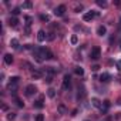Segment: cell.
I'll use <instances>...</instances> for the list:
<instances>
[{
	"label": "cell",
	"instance_id": "cell-1",
	"mask_svg": "<svg viewBox=\"0 0 121 121\" xmlns=\"http://www.w3.org/2000/svg\"><path fill=\"white\" fill-rule=\"evenodd\" d=\"M33 56H34V60H36L37 63H43V61H44V57H43V50H41V47L34 48Z\"/></svg>",
	"mask_w": 121,
	"mask_h": 121
},
{
	"label": "cell",
	"instance_id": "cell-2",
	"mask_svg": "<svg viewBox=\"0 0 121 121\" xmlns=\"http://www.w3.org/2000/svg\"><path fill=\"white\" fill-rule=\"evenodd\" d=\"M90 57H91L93 60H98V58L101 57V50H100V47H98V46H95V47H93V48H91Z\"/></svg>",
	"mask_w": 121,
	"mask_h": 121
},
{
	"label": "cell",
	"instance_id": "cell-3",
	"mask_svg": "<svg viewBox=\"0 0 121 121\" xmlns=\"http://www.w3.org/2000/svg\"><path fill=\"white\" fill-rule=\"evenodd\" d=\"M24 93H26V95H33V94H36L37 93V87L34 86V84H29L27 87H26V90H24Z\"/></svg>",
	"mask_w": 121,
	"mask_h": 121
},
{
	"label": "cell",
	"instance_id": "cell-4",
	"mask_svg": "<svg viewBox=\"0 0 121 121\" xmlns=\"http://www.w3.org/2000/svg\"><path fill=\"white\" fill-rule=\"evenodd\" d=\"M97 14H98L97 12H87V13L83 14V20H84V22H91Z\"/></svg>",
	"mask_w": 121,
	"mask_h": 121
},
{
	"label": "cell",
	"instance_id": "cell-5",
	"mask_svg": "<svg viewBox=\"0 0 121 121\" xmlns=\"http://www.w3.org/2000/svg\"><path fill=\"white\" fill-rule=\"evenodd\" d=\"M70 83H71V77H70V74H66L63 77V90H69L70 88Z\"/></svg>",
	"mask_w": 121,
	"mask_h": 121
},
{
	"label": "cell",
	"instance_id": "cell-6",
	"mask_svg": "<svg viewBox=\"0 0 121 121\" xmlns=\"http://www.w3.org/2000/svg\"><path fill=\"white\" fill-rule=\"evenodd\" d=\"M64 13H66V6H64V4H60L58 7L54 9V14L58 16V17H60V16H64Z\"/></svg>",
	"mask_w": 121,
	"mask_h": 121
},
{
	"label": "cell",
	"instance_id": "cell-7",
	"mask_svg": "<svg viewBox=\"0 0 121 121\" xmlns=\"http://www.w3.org/2000/svg\"><path fill=\"white\" fill-rule=\"evenodd\" d=\"M43 50V57H44V60H51L54 56H53V53L48 50V48H41Z\"/></svg>",
	"mask_w": 121,
	"mask_h": 121
},
{
	"label": "cell",
	"instance_id": "cell-8",
	"mask_svg": "<svg viewBox=\"0 0 121 121\" xmlns=\"http://www.w3.org/2000/svg\"><path fill=\"white\" fill-rule=\"evenodd\" d=\"M46 39H47V33L44 30H39L37 31V40L39 41H44Z\"/></svg>",
	"mask_w": 121,
	"mask_h": 121
},
{
	"label": "cell",
	"instance_id": "cell-9",
	"mask_svg": "<svg viewBox=\"0 0 121 121\" xmlns=\"http://www.w3.org/2000/svg\"><path fill=\"white\" fill-rule=\"evenodd\" d=\"M98 78H100V81H103V83H108V81L111 80V76H110L108 73H103Z\"/></svg>",
	"mask_w": 121,
	"mask_h": 121
},
{
	"label": "cell",
	"instance_id": "cell-10",
	"mask_svg": "<svg viewBox=\"0 0 121 121\" xmlns=\"http://www.w3.org/2000/svg\"><path fill=\"white\" fill-rule=\"evenodd\" d=\"M34 107H36V108H39V110H40V108H43V107H44V97H40L37 101H34Z\"/></svg>",
	"mask_w": 121,
	"mask_h": 121
},
{
	"label": "cell",
	"instance_id": "cell-11",
	"mask_svg": "<svg viewBox=\"0 0 121 121\" xmlns=\"http://www.w3.org/2000/svg\"><path fill=\"white\" fill-rule=\"evenodd\" d=\"M17 24H19V20H17V17L12 16V17L9 19V26H10V27H17Z\"/></svg>",
	"mask_w": 121,
	"mask_h": 121
},
{
	"label": "cell",
	"instance_id": "cell-12",
	"mask_svg": "<svg viewBox=\"0 0 121 121\" xmlns=\"http://www.w3.org/2000/svg\"><path fill=\"white\" fill-rule=\"evenodd\" d=\"M91 104H93V107H95V108H103V104H101V101L98 100V98H91Z\"/></svg>",
	"mask_w": 121,
	"mask_h": 121
},
{
	"label": "cell",
	"instance_id": "cell-13",
	"mask_svg": "<svg viewBox=\"0 0 121 121\" xmlns=\"http://www.w3.org/2000/svg\"><path fill=\"white\" fill-rule=\"evenodd\" d=\"M31 76H33V78L39 80V78H41V77H43V73H41L40 70H33V71H31Z\"/></svg>",
	"mask_w": 121,
	"mask_h": 121
},
{
	"label": "cell",
	"instance_id": "cell-14",
	"mask_svg": "<svg viewBox=\"0 0 121 121\" xmlns=\"http://www.w3.org/2000/svg\"><path fill=\"white\" fill-rule=\"evenodd\" d=\"M4 63H6V64H9V66L13 63V56H12V54H9V53H7V54H4Z\"/></svg>",
	"mask_w": 121,
	"mask_h": 121
},
{
	"label": "cell",
	"instance_id": "cell-15",
	"mask_svg": "<svg viewBox=\"0 0 121 121\" xmlns=\"http://www.w3.org/2000/svg\"><path fill=\"white\" fill-rule=\"evenodd\" d=\"M105 31H107V30H105L104 26H100V27L97 29V34H98V36H105Z\"/></svg>",
	"mask_w": 121,
	"mask_h": 121
},
{
	"label": "cell",
	"instance_id": "cell-16",
	"mask_svg": "<svg viewBox=\"0 0 121 121\" xmlns=\"http://www.w3.org/2000/svg\"><path fill=\"white\" fill-rule=\"evenodd\" d=\"M47 95H48V97H50V98H54V97H56V90H54V88H51V87H50V88H48V90H47Z\"/></svg>",
	"mask_w": 121,
	"mask_h": 121
},
{
	"label": "cell",
	"instance_id": "cell-17",
	"mask_svg": "<svg viewBox=\"0 0 121 121\" xmlns=\"http://www.w3.org/2000/svg\"><path fill=\"white\" fill-rule=\"evenodd\" d=\"M10 46H12L13 48H19V40H17V39H12Z\"/></svg>",
	"mask_w": 121,
	"mask_h": 121
},
{
	"label": "cell",
	"instance_id": "cell-18",
	"mask_svg": "<svg viewBox=\"0 0 121 121\" xmlns=\"http://www.w3.org/2000/svg\"><path fill=\"white\" fill-rule=\"evenodd\" d=\"M74 71H76L77 76H83V74H84V70H83V67H80V66H77V67L74 69Z\"/></svg>",
	"mask_w": 121,
	"mask_h": 121
},
{
	"label": "cell",
	"instance_id": "cell-19",
	"mask_svg": "<svg viewBox=\"0 0 121 121\" xmlns=\"http://www.w3.org/2000/svg\"><path fill=\"white\" fill-rule=\"evenodd\" d=\"M19 81H20V77H17V76L10 78V84H12V86H17V83H19Z\"/></svg>",
	"mask_w": 121,
	"mask_h": 121
},
{
	"label": "cell",
	"instance_id": "cell-20",
	"mask_svg": "<svg viewBox=\"0 0 121 121\" xmlns=\"http://www.w3.org/2000/svg\"><path fill=\"white\" fill-rule=\"evenodd\" d=\"M14 101H16V104H17V107H20V108H23L24 107V103L19 98V97H14Z\"/></svg>",
	"mask_w": 121,
	"mask_h": 121
},
{
	"label": "cell",
	"instance_id": "cell-21",
	"mask_svg": "<svg viewBox=\"0 0 121 121\" xmlns=\"http://www.w3.org/2000/svg\"><path fill=\"white\" fill-rule=\"evenodd\" d=\"M58 111H60V114H66V112H67V108H66L63 104H60V105H58Z\"/></svg>",
	"mask_w": 121,
	"mask_h": 121
},
{
	"label": "cell",
	"instance_id": "cell-22",
	"mask_svg": "<svg viewBox=\"0 0 121 121\" xmlns=\"http://www.w3.org/2000/svg\"><path fill=\"white\" fill-rule=\"evenodd\" d=\"M31 22H33V19L30 16H26V27H30L31 26Z\"/></svg>",
	"mask_w": 121,
	"mask_h": 121
},
{
	"label": "cell",
	"instance_id": "cell-23",
	"mask_svg": "<svg viewBox=\"0 0 121 121\" xmlns=\"http://www.w3.org/2000/svg\"><path fill=\"white\" fill-rule=\"evenodd\" d=\"M14 118H16V114L10 111V112L7 114V120H9V121H12V120H14Z\"/></svg>",
	"mask_w": 121,
	"mask_h": 121
},
{
	"label": "cell",
	"instance_id": "cell-24",
	"mask_svg": "<svg viewBox=\"0 0 121 121\" xmlns=\"http://www.w3.org/2000/svg\"><path fill=\"white\" fill-rule=\"evenodd\" d=\"M40 20H41V22H48L50 17H48L47 14H41V16H40Z\"/></svg>",
	"mask_w": 121,
	"mask_h": 121
},
{
	"label": "cell",
	"instance_id": "cell-25",
	"mask_svg": "<svg viewBox=\"0 0 121 121\" xmlns=\"http://www.w3.org/2000/svg\"><path fill=\"white\" fill-rule=\"evenodd\" d=\"M19 13H20V9H19V7H16V9H13V10H12V14H13L14 17H16Z\"/></svg>",
	"mask_w": 121,
	"mask_h": 121
},
{
	"label": "cell",
	"instance_id": "cell-26",
	"mask_svg": "<svg viewBox=\"0 0 121 121\" xmlns=\"http://www.w3.org/2000/svg\"><path fill=\"white\" fill-rule=\"evenodd\" d=\"M47 40L48 41H53L54 40V33H47Z\"/></svg>",
	"mask_w": 121,
	"mask_h": 121
},
{
	"label": "cell",
	"instance_id": "cell-27",
	"mask_svg": "<svg viewBox=\"0 0 121 121\" xmlns=\"http://www.w3.org/2000/svg\"><path fill=\"white\" fill-rule=\"evenodd\" d=\"M31 7V2H26L23 3V9H30Z\"/></svg>",
	"mask_w": 121,
	"mask_h": 121
},
{
	"label": "cell",
	"instance_id": "cell-28",
	"mask_svg": "<svg viewBox=\"0 0 121 121\" xmlns=\"http://www.w3.org/2000/svg\"><path fill=\"white\" fill-rule=\"evenodd\" d=\"M36 121H44V115H43V114H37Z\"/></svg>",
	"mask_w": 121,
	"mask_h": 121
},
{
	"label": "cell",
	"instance_id": "cell-29",
	"mask_svg": "<svg viewBox=\"0 0 121 121\" xmlns=\"http://www.w3.org/2000/svg\"><path fill=\"white\" fill-rule=\"evenodd\" d=\"M97 4H98L100 7H105V6H107V3H105V2H101V0H97Z\"/></svg>",
	"mask_w": 121,
	"mask_h": 121
},
{
	"label": "cell",
	"instance_id": "cell-30",
	"mask_svg": "<svg viewBox=\"0 0 121 121\" xmlns=\"http://www.w3.org/2000/svg\"><path fill=\"white\" fill-rule=\"evenodd\" d=\"M71 43L73 44H77V36H71Z\"/></svg>",
	"mask_w": 121,
	"mask_h": 121
},
{
	"label": "cell",
	"instance_id": "cell-31",
	"mask_svg": "<svg viewBox=\"0 0 121 121\" xmlns=\"http://www.w3.org/2000/svg\"><path fill=\"white\" fill-rule=\"evenodd\" d=\"M98 69H100V66H98V64H94V66L91 67V70H93V71H97Z\"/></svg>",
	"mask_w": 121,
	"mask_h": 121
},
{
	"label": "cell",
	"instance_id": "cell-32",
	"mask_svg": "<svg viewBox=\"0 0 121 121\" xmlns=\"http://www.w3.org/2000/svg\"><path fill=\"white\" fill-rule=\"evenodd\" d=\"M46 81H47V83L50 84V83L53 81V76H47V78H46Z\"/></svg>",
	"mask_w": 121,
	"mask_h": 121
},
{
	"label": "cell",
	"instance_id": "cell-33",
	"mask_svg": "<svg viewBox=\"0 0 121 121\" xmlns=\"http://www.w3.org/2000/svg\"><path fill=\"white\" fill-rule=\"evenodd\" d=\"M117 69L121 71V60H120V61H117Z\"/></svg>",
	"mask_w": 121,
	"mask_h": 121
},
{
	"label": "cell",
	"instance_id": "cell-34",
	"mask_svg": "<svg viewBox=\"0 0 121 121\" xmlns=\"http://www.w3.org/2000/svg\"><path fill=\"white\" fill-rule=\"evenodd\" d=\"M80 10H83V6H81V4H80V6H77V7H76V12H77V13H78V12H80Z\"/></svg>",
	"mask_w": 121,
	"mask_h": 121
},
{
	"label": "cell",
	"instance_id": "cell-35",
	"mask_svg": "<svg viewBox=\"0 0 121 121\" xmlns=\"http://www.w3.org/2000/svg\"><path fill=\"white\" fill-rule=\"evenodd\" d=\"M86 121H88V120H86Z\"/></svg>",
	"mask_w": 121,
	"mask_h": 121
},
{
	"label": "cell",
	"instance_id": "cell-36",
	"mask_svg": "<svg viewBox=\"0 0 121 121\" xmlns=\"http://www.w3.org/2000/svg\"><path fill=\"white\" fill-rule=\"evenodd\" d=\"M120 22H121V20H120Z\"/></svg>",
	"mask_w": 121,
	"mask_h": 121
}]
</instances>
